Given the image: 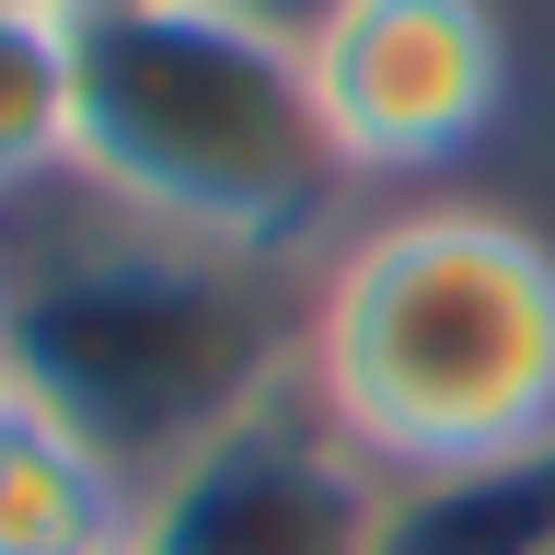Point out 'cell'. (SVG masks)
I'll use <instances>...</instances> for the list:
<instances>
[{"label": "cell", "mask_w": 555, "mask_h": 555, "mask_svg": "<svg viewBox=\"0 0 555 555\" xmlns=\"http://www.w3.org/2000/svg\"><path fill=\"white\" fill-rule=\"evenodd\" d=\"M0 301H12V289H0Z\"/></svg>", "instance_id": "obj_10"}, {"label": "cell", "mask_w": 555, "mask_h": 555, "mask_svg": "<svg viewBox=\"0 0 555 555\" xmlns=\"http://www.w3.org/2000/svg\"><path fill=\"white\" fill-rule=\"evenodd\" d=\"M393 509L405 486L289 382L139 486L128 555H393Z\"/></svg>", "instance_id": "obj_4"}, {"label": "cell", "mask_w": 555, "mask_h": 555, "mask_svg": "<svg viewBox=\"0 0 555 555\" xmlns=\"http://www.w3.org/2000/svg\"><path fill=\"white\" fill-rule=\"evenodd\" d=\"M301 59L347 173H440L509 104L498 0H347Z\"/></svg>", "instance_id": "obj_5"}, {"label": "cell", "mask_w": 555, "mask_h": 555, "mask_svg": "<svg viewBox=\"0 0 555 555\" xmlns=\"http://www.w3.org/2000/svg\"><path fill=\"white\" fill-rule=\"evenodd\" d=\"M59 12H69V24H81V12H116V0H59Z\"/></svg>", "instance_id": "obj_9"}, {"label": "cell", "mask_w": 555, "mask_h": 555, "mask_svg": "<svg viewBox=\"0 0 555 555\" xmlns=\"http://www.w3.org/2000/svg\"><path fill=\"white\" fill-rule=\"evenodd\" d=\"M139 475L0 382V555H128Z\"/></svg>", "instance_id": "obj_6"}, {"label": "cell", "mask_w": 555, "mask_h": 555, "mask_svg": "<svg viewBox=\"0 0 555 555\" xmlns=\"http://www.w3.org/2000/svg\"><path fill=\"white\" fill-rule=\"evenodd\" d=\"M81 139V24L59 0H0V197H24Z\"/></svg>", "instance_id": "obj_7"}, {"label": "cell", "mask_w": 555, "mask_h": 555, "mask_svg": "<svg viewBox=\"0 0 555 555\" xmlns=\"http://www.w3.org/2000/svg\"><path fill=\"white\" fill-rule=\"evenodd\" d=\"M69 163L163 232L312 267L347 208V151L324 128L312 59L232 24L220 0L81 12V139Z\"/></svg>", "instance_id": "obj_3"}, {"label": "cell", "mask_w": 555, "mask_h": 555, "mask_svg": "<svg viewBox=\"0 0 555 555\" xmlns=\"http://www.w3.org/2000/svg\"><path fill=\"white\" fill-rule=\"evenodd\" d=\"M220 12H232V24H255V35H278V47H312L347 0H220Z\"/></svg>", "instance_id": "obj_8"}, {"label": "cell", "mask_w": 555, "mask_h": 555, "mask_svg": "<svg viewBox=\"0 0 555 555\" xmlns=\"http://www.w3.org/2000/svg\"><path fill=\"white\" fill-rule=\"evenodd\" d=\"M0 382L139 486L301 382L312 267L116 208L81 163L0 197Z\"/></svg>", "instance_id": "obj_1"}, {"label": "cell", "mask_w": 555, "mask_h": 555, "mask_svg": "<svg viewBox=\"0 0 555 555\" xmlns=\"http://www.w3.org/2000/svg\"><path fill=\"white\" fill-rule=\"evenodd\" d=\"M301 393L393 486L555 451V243L509 208H393L312 255Z\"/></svg>", "instance_id": "obj_2"}]
</instances>
